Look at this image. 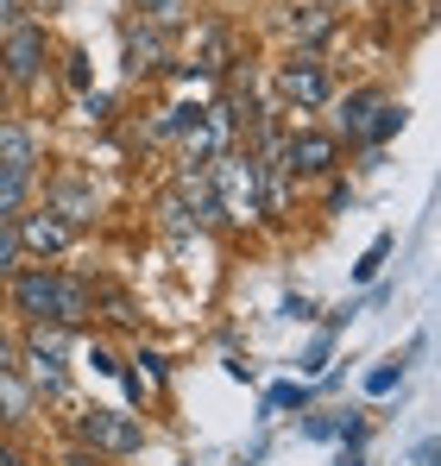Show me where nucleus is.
<instances>
[{
  "label": "nucleus",
  "mask_w": 441,
  "mask_h": 466,
  "mask_svg": "<svg viewBox=\"0 0 441 466\" xmlns=\"http://www.w3.org/2000/svg\"><path fill=\"white\" fill-rule=\"evenodd\" d=\"M13 303L32 315V321H51V328H70L95 309V290L82 278H64V271H13Z\"/></svg>",
  "instance_id": "nucleus-1"
},
{
  "label": "nucleus",
  "mask_w": 441,
  "mask_h": 466,
  "mask_svg": "<svg viewBox=\"0 0 441 466\" xmlns=\"http://www.w3.org/2000/svg\"><path fill=\"white\" fill-rule=\"evenodd\" d=\"M215 196H220V215H233V221H259V215H265L259 164H252V157H215Z\"/></svg>",
  "instance_id": "nucleus-2"
},
{
  "label": "nucleus",
  "mask_w": 441,
  "mask_h": 466,
  "mask_svg": "<svg viewBox=\"0 0 441 466\" xmlns=\"http://www.w3.org/2000/svg\"><path fill=\"white\" fill-rule=\"evenodd\" d=\"M82 441H88L95 454H139L146 429H139L127 410H88V416H82Z\"/></svg>",
  "instance_id": "nucleus-3"
},
{
  "label": "nucleus",
  "mask_w": 441,
  "mask_h": 466,
  "mask_svg": "<svg viewBox=\"0 0 441 466\" xmlns=\"http://www.w3.org/2000/svg\"><path fill=\"white\" fill-rule=\"evenodd\" d=\"M0 64H6V82H38V70H45V25H13L6 45H0Z\"/></svg>",
  "instance_id": "nucleus-4"
},
{
  "label": "nucleus",
  "mask_w": 441,
  "mask_h": 466,
  "mask_svg": "<svg viewBox=\"0 0 441 466\" xmlns=\"http://www.w3.org/2000/svg\"><path fill=\"white\" fill-rule=\"evenodd\" d=\"M64 347H70L64 328H51V334L38 328V334L26 340V366H32V385L38 390H64Z\"/></svg>",
  "instance_id": "nucleus-5"
},
{
  "label": "nucleus",
  "mask_w": 441,
  "mask_h": 466,
  "mask_svg": "<svg viewBox=\"0 0 441 466\" xmlns=\"http://www.w3.org/2000/svg\"><path fill=\"white\" fill-rule=\"evenodd\" d=\"M334 157H341V139L334 133H291V146H284V164L303 170V177H328Z\"/></svg>",
  "instance_id": "nucleus-6"
},
{
  "label": "nucleus",
  "mask_w": 441,
  "mask_h": 466,
  "mask_svg": "<svg viewBox=\"0 0 441 466\" xmlns=\"http://www.w3.org/2000/svg\"><path fill=\"white\" fill-rule=\"evenodd\" d=\"M278 88H284V101H296V107H322V101H328V70H322L315 57H291L284 76H278Z\"/></svg>",
  "instance_id": "nucleus-7"
},
{
  "label": "nucleus",
  "mask_w": 441,
  "mask_h": 466,
  "mask_svg": "<svg viewBox=\"0 0 441 466\" xmlns=\"http://www.w3.org/2000/svg\"><path fill=\"white\" fill-rule=\"evenodd\" d=\"M13 233H19V246H32V252H64V246L76 239L70 221H57V208H45V215H26V221H19Z\"/></svg>",
  "instance_id": "nucleus-8"
},
{
  "label": "nucleus",
  "mask_w": 441,
  "mask_h": 466,
  "mask_svg": "<svg viewBox=\"0 0 441 466\" xmlns=\"http://www.w3.org/2000/svg\"><path fill=\"white\" fill-rule=\"evenodd\" d=\"M0 164L32 177V164H38V133H32L26 120H0Z\"/></svg>",
  "instance_id": "nucleus-9"
},
{
  "label": "nucleus",
  "mask_w": 441,
  "mask_h": 466,
  "mask_svg": "<svg viewBox=\"0 0 441 466\" xmlns=\"http://www.w3.org/2000/svg\"><path fill=\"white\" fill-rule=\"evenodd\" d=\"M378 107H385V95H378V88H360V95L341 107V133H347V139H366V127H372Z\"/></svg>",
  "instance_id": "nucleus-10"
},
{
  "label": "nucleus",
  "mask_w": 441,
  "mask_h": 466,
  "mask_svg": "<svg viewBox=\"0 0 441 466\" xmlns=\"http://www.w3.org/2000/svg\"><path fill=\"white\" fill-rule=\"evenodd\" d=\"M26 189H32V177H26V170H6V164H0V221H13V208L26 202Z\"/></svg>",
  "instance_id": "nucleus-11"
},
{
  "label": "nucleus",
  "mask_w": 441,
  "mask_h": 466,
  "mask_svg": "<svg viewBox=\"0 0 441 466\" xmlns=\"http://www.w3.org/2000/svg\"><path fill=\"white\" fill-rule=\"evenodd\" d=\"M26 403H32L26 385H19L13 372H0V422H19V416H26Z\"/></svg>",
  "instance_id": "nucleus-12"
},
{
  "label": "nucleus",
  "mask_w": 441,
  "mask_h": 466,
  "mask_svg": "<svg viewBox=\"0 0 441 466\" xmlns=\"http://www.w3.org/2000/svg\"><path fill=\"white\" fill-rule=\"evenodd\" d=\"M385 258H391V233H378V239H372V246H366V258L354 265V278H360V284H372V278L385 271Z\"/></svg>",
  "instance_id": "nucleus-13"
},
{
  "label": "nucleus",
  "mask_w": 441,
  "mask_h": 466,
  "mask_svg": "<svg viewBox=\"0 0 441 466\" xmlns=\"http://www.w3.org/2000/svg\"><path fill=\"white\" fill-rule=\"evenodd\" d=\"M397 127H404V107H391V101H385V107L372 114V127H366V146H385Z\"/></svg>",
  "instance_id": "nucleus-14"
},
{
  "label": "nucleus",
  "mask_w": 441,
  "mask_h": 466,
  "mask_svg": "<svg viewBox=\"0 0 441 466\" xmlns=\"http://www.w3.org/2000/svg\"><path fill=\"white\" fill-rule=\"evenodd\" d=\"M328 32H334V19H328V13H322V6H315V13H303V19H296V38H303V45H322V38H328Z\"/></svg>",
  "instance_id": "nucleus-15"
},
{
  "label": "nucleus",
  "mask_w": 441,
  "mask_h": 466,
  "mask_svg": "<svg viewBox=\"0 0 441 466\" xmlns=\"http://www.w3.org/2000/svg\"><path fill=\"white\" fill-rule=\"evenodd\" d=\"M19 271V233H13V221H0V278H13Z\"/></svg>",
  "instance_id": "nucleus-16"
},
{
  "label": "nucleus",
  "mask_w": 441,
  "mask_h": 466,
  "mask_svg": "<svg viewBox=\"0 0 441 466\" xmlns=\"http://www.w3.org/2000/svg\"><path fill=\"white\" fill-rule=\"evenodd\" d=\"M397 379H404V366H397V360H385V366H372V372H366V390H372V397H385Z\"/></svg>",
  "instance_id": "nucleus-17"
},
{
  "label": "nucleus",
  "mask_w": 441,
  "mask_h": 466,
  "mask_svg": "<svg viewBox=\"0 0 441 466\" xmlns=\"http://www.w3.org/2000/svg\"><path fill=\"white\" fill-rule=\"evenodd\" d=\"M303 403H309V390H303V385H278V390H272V403H265V410L278 416V410H303Z\"/></svg>",
  "instance_id": "nucleus-18"
},
{
  "label": "nucleus",
  "mask_w": 441,
  "mask_h": 466,
  "mask_svg": "<svg viewBox=\"0 0 441 466\" xmlns=\"http://www.w3.org/2000/svg\"><path fill=\"white\" fill-rule=\"evenodd\" d=\"M196 120H202V107H170V114H164V127H158V133H190V127H196Z\"/></svg>",
  "instance_id": "nucleus-19"
},
{
  "label": "nucleus",
  "mask_w": 441,
  "mask_h": 466,
  "mask_svg": "<svg viewBox=\"0 0 441 466\" xmlns=\"http://www.w3.org/2000/svg\"><path fill=\"white\" fill-rule=\"evenodd\" d=\"M328 347H334V340H328V334H322V340H315V347H309V360H303V372H322V366H328Z\"/></svg>",
  "instance_id": "nucleus-20"
},
{
  "label": "nucleus",
  "mask_w": 441,
  "mask_h": 466,
  "mask_svg": "<svg viewBox=\"0 0 441 466\" xmlns=\"http://www.w3.org/2000/svg\"><path fill=\"white\" fill-rule=\"evenodd\" d=\"M139 6H146V13H158V19H170V13H177V0H139Z\"/></svg>",
  "instance_id": "nucleus-21"
},
{
  "label": "nucleus",
  "mask_w": 441,
  "mask_h": 466,
  "mask_svg": "<svg viewBox=\"0 0 441 466\" xmlns=\"http://www.w3.org/2000/svg\"><path fill=\"white\" fill-rule=\"evenodd\" d=\"M416 466H436V441H416Z\"/></svg>",
  "instance_id": "nucleus-22"
},
{
  "label": "nucleus",
  "mask_w": 441,
  "mask_h": 466,
  "mask_svg": "<svg viewBox=\"0 0 441 466\" xmlns=\"http://www.w3.org/2000/svg\"><path fill=\"white\" fill-rule=\"evenodd\" d=\"M13 13H19V0H0V25H13Z\"/></svg>",
  "instance_id": "nucleus-23"
},
{
  "label": "nucleus",
  "mask_w": 441,
  "mask_h": 466,
  "mask_svg": "<svg viewBox=\"0 0 441 466\" xmlns=\"http://www.w3.org/2000/svg\"><path fill=\"white\" fill-rule=\"evenodd\" d=\"M0 372H13V347L6 340H0Z\"/></svg>",
  "instance_id": "nucleus-24"
},
{
  "label": "nucleus",
  "mask_w": 441,
  "mask_h": 466,
  "mask_svg": "<svg viewBox=\"0 0 441 466\" xmlns=\"http://www.w3.org/2000/svg\"><path fill=\"white\" fill-rule=\"evenodd\" d=\"M64 466H95V461H88V454H82V448H76V454H70V461H64Z\"/></svg>",
  "instance_id": "nucleus-25"
},
{
  "label": "nucleus",
  "mask_w": 441,
  "mask_h": 466,
  "mask_svg": "<svg viewBox=\"0 0 441 466\" xmlns=\"http://www.w3.org/2000/svg\"><path fill=\"white\" fill-rule=\"evenodd\" d=\"M0 107H6V76H0Z\"/></svg>",
  "instance_id": "nucleus-26"
},
{
  "label": "nucleus",
  "mask_w": 441,
  "mask_h": 466,
  "mask_svg": "<svg viewBox=\"0 0 441 466\" xmlns=\"http://www.w3.org/2000/svg\"><path fill=\"white\" fill-rule=\"evenodd\" d=\"M341 466H360V461H341Z\"/></svg>",
  "instance_id": "nucleus-27"
},
{
  "label": "nucleus",
  "mask_w": 441,
  "mask_h": 466,
  "mask_svg": "<svg viewBox=\"0 0 441 466\" xmlns=\"http://www.w3.org/2000/svg\"><path fill=\"white\" fill-rule=\"evenodd\" d=\"M328 6H341V0H328Z\"/></svg>",
  "instance_id": "nucleus-28"
}]
</instances>
